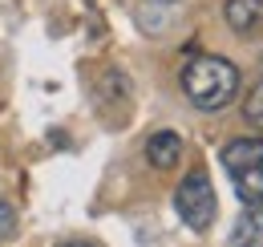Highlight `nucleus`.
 <instances>
[{
  "mask_svg": "<svg viewBox=\"0 0 263 247\" xmlns=\"http://www.w3.org/2000/svg\"><path fill=\"white\" fill-rule=\"evenodd\" d=\"M182 93L195 101L198 110L219 114L223 105H231V97L239 93V69L219 57V53H198L182 69Z\"/></svg>",
  "mask_w": 263,
  "mask_h": 247,
  "instance_id": "f257e3e1",
  "label": "nucleus"
},
{
  "mask_svg": "<svg viewBox=\"0 0 263 247\" xmlns=\"http://www.w3.org/2000/svg\"><path fill=\"white\" fill-rule=\"evenodd\" d=\"M219 162L231 174L235 195L247 207H259L263 203V138H231L219 154Z\"/></svg>",
  "mask_w": 263,
  "mask_h": 247,
  "instance_id": "f03ea898",
  "label": "nucleus"
},
{
  "mask_svg": "<svg viewBox=\"0 0 263 247\" xmlns=\"http://www.w3.org/2000/svg\"><path fill=\"white\" fill-rule=\"evenodd\" d=\"M174 211H178V219H182L191 231H206V227L215 223V215H219V199H215L211 174H206L202 166L191 170V174L178 183V190H174Z\"/></svg>",
  "mask_w": 263,
  "mask_h": 247,
  "instance_id": "7ed1b4c3",
  "label": "nucleus"
},
{
  "mask_svg": "<svg viewBox=\"0 0 263 247\" xmlns=\"http://www.w3.org/2000/svg\"><path fill=\"white\" fill-rule=\"evenodd\" d=\"M146 158H150V166H158V170H174V166L182 162V138H178L174 130H158V134H150V142H146Z\"/></svg>",
  "mask_w": 263,
  "mask_h": 247,
  "instance_id": "20e7f679",
  "label": "nucleus"
},
{
  "mask_svg": "<svg viewBox=\"0 0 263 247\" xmlns=\"http://www.w3.org/2000/svg\"><path fill=\"white\" fill-rule=\"evenodd\" d=\"M223 16H227L231 32L247 37V32H255L263 25V0H227L223 4Z\"/></svg>",
  "mask_w": 263,
  "mask_h": 247,
  "instance_id": "39448f33",
  "label": "nucleus"
},
{
  "mask_svg": "<svg viewBox=\"0 0 263 247\" xmlns=\"http://www.w3.org/2000/svg\"><path fill=\"white\" fill-rule=\"evenodd\" d=\"M231 247H263V207H251V211H243L235 219Z\"/></svg>",
  "mask_w": 263,
  "mask_h": 247,
  "instance_id": "423d86ee",
  "label": "nucleus"
},
{
  "mask_svg": "<svg viewBox=\"0 0 263 247\" xmlns=\"http://www.w3.org/2000/svg\"><path fill=\"white\" fill-rule=\"evenodd\" d=\"M243 118H247V126H255V130H263V81L255 85V90L247 93V105H243Z\"/></svg>",
  "mask_w": 263,
  "mask_h": 247,
  "instance_id": "0eeeda50",
  "label": "nucleus"
},
{
  "mask_svg": "<svg viewBox=\"0 0 263 247\" xmlns=\"http://www.w3.org/2000/svg\"><path fill=\"white\" fill-rule=\"evenodd\" d=\"M12 227H16V211H12V203L0 195V235H8Z\"/></svg>",
  "mask_w": 263,
  "mask_h": 247,
  "instance_id": "6e6552de",
  "label": "nucleus"
},
{
  "mask_svg": "<svg viewBox=\"0 0 263 247\" xmlns=\"http://www.w3.org/2000/svg\"><path fill=\"white\" fill-rule=\"evenodd\" d=\"M61 247H93V243H61Z\"/></svg>",
  "mask_w": 263,
  "mask_h": 247,
  "instance_id": "1a4fd4ad",
  "label": "nucleus"
}]
</instances>
